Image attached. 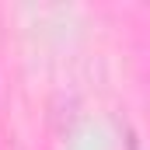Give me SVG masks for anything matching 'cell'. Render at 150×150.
I'll return each instance as SVG.
<instances>
[{
	"mask_svg": "<svg viewBox=\"0 0 150 150\" xmlns=\"http://www.w3.org/2000/svg\"><path fill=\"white\" fill-rule=\"evenodd\" d=\"M126 147H129V150H140V143H136V136H133V133H129V140H126Z\"/></svg>",
	"mask_w": 150,
	"mask_h": 150,
	"instance_id": "6da1fadb",
	"label": "cell"
}]
</instances>
